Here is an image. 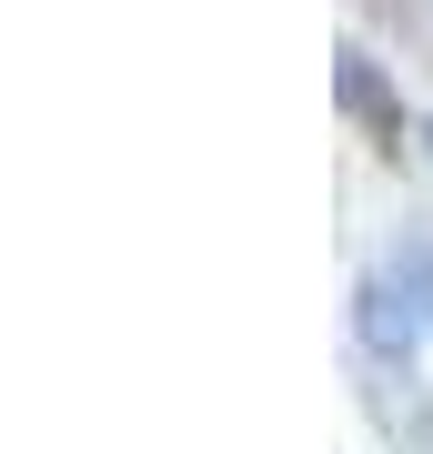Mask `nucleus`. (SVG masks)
Listing matches in <instances>:
<instances>
[{
    "mask_svg": "<svg viewBox=\"0 0 433 454\" xmlns=\"http://www.w3.org/2000/svg\"><path fill=\"white\" fill-rule=\"evenodd\" d=\"M393 283L414 293V313L433 324V243H403V262H393Z\"/></svg>",
    "mask_w": 433,
    "mask_h": 454,
    "instance_id": "nucleus-3",
    "label": "nucleus"
},
{
    "mask_svg": "<svg viewBox=\"0 0 433 454\" xmlns=\"http://www.w3.org/2000/svg\"><path fill=\"white\" fill-rule=\"evenodd\" d=\"M414 324H423V313H414L403 283H363V293H353V333H363L373 364H414Z\"/></svg>",
    "mask_w": 433,
    "mask_h": 454,
    "instance_id": "nucleus-1",
    "label": "nucleus"
},
{
    "mask_svg": "<svg viewBox=\"0 0 433 454\" xmlns=\"http://www.w3.org/2000/svg\"><path fill=\"white\" fill-rule=\"evenodd\" d=\"M423 152H433V121H423Z\"/></svg>",
    "mask_w": 433,
    "mask_h": 454,
    "instance_id": "nucleus-4",
    "label": "nucleus"
},
{
    "mask_svg": "<svg viewBox=\"0 0 433 454\" xmlns=\"http://www.w3.org/2000/svg\"><path fill=\"white\" fill-rule=\"evenodd\" d=\"M333 82H343V112H353L373 142H393V131H403V101H393V82H383V61L343 51V61H333Z\"/></svg>",
    "mask_w": 433,
    "mask_h": 454,
    "instance_id": "nucleus-2",
    "label": "nucleus"
}]
</instances>
